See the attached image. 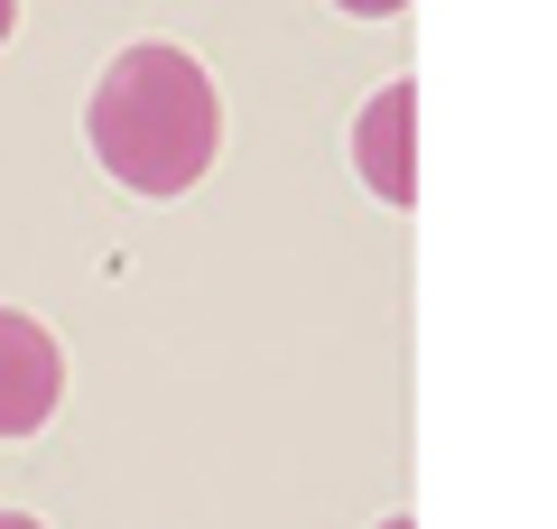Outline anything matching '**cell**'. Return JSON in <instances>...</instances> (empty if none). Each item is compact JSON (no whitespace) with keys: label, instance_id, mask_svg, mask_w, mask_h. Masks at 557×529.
I'll list each match as a JSON object with an SVG mask.
<instances>
[{"label":"cell","instance_id":"6da1fadb","mask_svg":"<svg viewBox=\"0 0 557 529\" xmlns=\"http://www.w3.org/2000/svg\"><path fill=\"white\" fill-rule=\"evenodd\" d=\"M84 139L131 196H186V186H205V168L223 149L214 75L186 47H159V38L121 47L102 65L94 102H84Z\"/></svg>","mask_w":557,"mask_h":529},{"label":"cell","instance_id":"7a4b0ae2","mask_svg":"<svg viewBox=\"0 0 557 529\" xmlns=\"http://www.w3.org/2000/svg\"><path fill=\"white\" fill-rule=\"evenodd\" d=\"M65 409V353L38 316L0 307V436H38Z\"/></svg>","mask_w":557,"mask_h":529},{"label":"cell","instance_id":"3957f363","mask_svg":"<svg viewBox=\"0 0 557 529\" xmlns=\"http://www.w3.org/2000/svg\"><path fill=\"white\" fill-rule=\"evenodd\" d=\"M354 158H362V186L381 205H409L418 196V84H381L354 121Z\"/></svg>","mask_w":557,"mask_h":529},{"label":"cell","instance_id":"277c9868","mask_svg":"<svg viewBox=\"0 0 557 529\" xmlns=\"http://www.w3.org/2000/svg\"><path fill=\"white\" fill-rule=\"evenodd\" d=\"M335 10H354V20H391V10H409V0H335Z\"/></svg>","mask_w":557,"mask_h":529},{"label":"cell","instance_id":"5b68a950","mask_svg":"<svg viewBox=\"0 0 557 529\" xmlns=\"http://www.w3.org/2000/svg\"><path fill=\"white\" fill-rule=\"evenodd\" d=\"M0 529H47V520H38V510H0Z\"/></svg>","mask_w":557,"mask_h":529},{"label":"cell","instance_id":"8992f818","mask_svg":"<svg viewBox=\"0 0 557 529\" xmlns=\"http://www.w3.org/2000/svg\"><path fill=\"white\" fill-rule=\"evenodd\" d=\"M10 28H20V0H0V47H10Z\"/></svg>","mask_w":557,"mask_h":529},{"label":"cell","instance_id":"52a82bcc","mask_svg":"<svg viewBox=\"0 0 557 529\" xmlns=\"http://www.w3.org/2000/svg\"><path fill=\"white\" fill-rule=\"evenodd\" d=\"M381 529H409V520H381Z\"/></svg>","mask_w":557,"mask_h":529}]
</instances>
